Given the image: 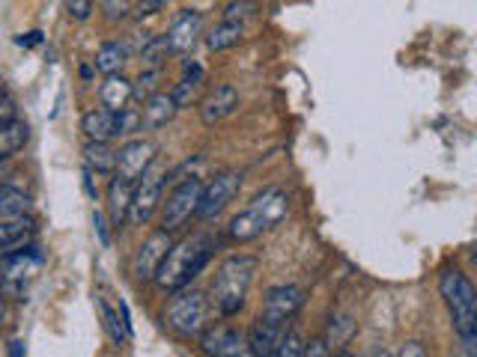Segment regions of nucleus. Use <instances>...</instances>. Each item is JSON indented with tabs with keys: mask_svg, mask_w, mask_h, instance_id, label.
I'll use <instances>...</instances> for the list:
<instances>
[{
	"mask_svg": "<svg viewBox=\"0 0 477 357\" xmlns=\"http://www.w3.org/2000/svg\"><path fill=\"white\" fill-rule=\"evenodd\" d=\"M209 256H212V238L203 235V233L191 235L179 244H170L167 256L161 259V265L156 272V283L167 292L182 289L203 272L206 263H209Z\"/></svg>",
	"mask_w": 477,
	"mask_h": 357,
	"instance_id": "1",
	"label": "nucleus"
},
{
	"mask_svg": "<svg viewBox=\"0 0 477 357\" xmlns=\"http://www.w3.org/2000/svg\"><path fill=\"white\" fill-rule=\"evenodd\" d=\"M254 274H257V259L254 256H230L224 259L215 272L212 280V292H209V301L212 307L221 312V316H236L238 310L245 307V298H248V289L254 283Z\"/></svg>",
	"mask_w": 477,
	"mask_h": 357,
	"instance_id": "2",
	"label": "nucleus"
},
{
	"mask_svg": "<svg viewBox=\"0 0 477 357\" xmlns=\"http://www.w3.org/2000/svg\"><path fill=\"white\" fill-rule=\"evenodd\" d=\"M289 200L280 188H266L245 212H238L230 221V238L236 242H254L257 235H263L266 230H272L280 221L287 218Z\"/></svg>",
	"mask_w": 477,
	"mask_h": 357,
	"instance_id": "3",
	"label": "nucleus"
},
{
	"mask_svg": "<svg viewBox=\"0 0 477 357\" xmlns=\"http://www.w3.org/2000/svg\"><path fill=\"white\" fill-rule=\"evenodd\" d=\"M439 289L453 316V328L460 333V342L474 345L477 342V295H474V286L469 283V277H465L460 268H448L439 280Z\"/></svg>",
	"mask_w": 477,
	"mask_h": 357,
	"instance_id": "4",
	"label": "nucleus"
},
{
	"mask_svg": "<svg viewBox=\"0 0 477 357\" xmlns=\"http://www.w3.org/2000/svg\"><path fill=\"white\" fill-rule=\"evenodd\" d=\"M165 176H167V170L161 167L158 161H153V164L144 170V176L135 179L132 203H128V221L135 226H144L156 214L158 203H161V188H165Z\"/></svg>",
	"mask_w": 477,
	"mask_h": 357,
	"instance_id": "5",
	"label": "nucleus"
},
{
	"mask_svg": "<svg viewBox=\"0 0 477 357\" xmlns=\"http://www.w3.org/2000/svg\"><path fill=\"white\" fill-rule=\"evenodd\" d=\"M206 310H209V304H206L203 292L186 289L167 304L165 319H167L170 328L179 333V337H200L203 324H206Z\"/></svg>",
	"mask_w": 477,
	"mask_h": 357,
	"instance_id": "6",
	"label": "nucleus"
},
{
	"mask_svg": "<svg viewBox=\"0 0 477 357\" xmlns=\"http://www.w3.org/2000/svg\"><path fill=\"white\" fill-rule=\"evenodd\" d=\"M200 191H203V182L200 179L179 182V185L167 193V200L161 203V230H165V233L182 230V226H186L194 218V212H198Z\"/></svg>",
	"mask_w": 477,
	"mask_h": 357,
	"instance_id": "7",
	"label": "nucleus"
},
{
	"mask_svg": "<svg viewBox=\"0 0 477 357\" xmlns=\"http://www.w3.org/2000/svg\"><path fill=\"white\" fill-rule=\"evenodd\" d=\"M238 185H242V173L236 170H227V173H218L212 182H206L203 191H200V203H198V212H194V218L200 221H212L215 214L227 209V203H230L236 193H238Z\"/></svg>",
	"mask_w": 477,
	"mask_h": 357,
	"instance_id": "8",
	"label": "nucleus"
},
{
	"mask_svg": "<svg viewBox=\"0 0 477 357\" xmlns=\"http://www.w3.org/2000/svg\"><path fill=\"white\" fill-rule=\"evenodd\" d=\"M200 349L209 357H251L248 337L233 324H215L200 333Z\"/></svg>",
	"mask_w": 477,
	"mask_h": 357,
	"instance_id": "9",
	"label": "nucleus"
},
{
	"mask_svg": "<svg viewBox=\"0 0 477 357\" xmlns=\"http://www.w3.org/2000/svg\"><path fill=\"white\" fill-rule=\"evenodd\" d=\"M156 161V144L153 140H128L126 146H119L114 176L135 182L144 176V170Z\"/></svg>",
	"mask_w": 477,
	"mask_h": 357,
	"instance_id": "10",
	"label": "nucleus"
},
{
	"mask_svg": "<svg viewBox=\"0 0 477 357\" xmlns=\"http://www.w3.org/2000/svg\"><path fill=\"white\" fill-rule=\"evenodd\" d=\"M42 268V256L36 253V247H27V251H15L4 259V289L21 295L25 286L39 274Z\"/></svg>",
	"mask_w": 477,
	"mask_h": 357,
	"instance_id": "11",
	"label": "nucleus"
},
{
	"mask_svg": "<svg viewBox=\"0 0 477 357\" xmlns=\"http://www.w3.org/2000/svg\"><path fill=\"white\" fill-rule=\"evenodd\" d=\"M170 244H173L170 242V233L158 230V233H153L144 244L137 247V253H135V277L140 280V283H149V280H156V272H158L161 259L167 256Z\"/></svg>",
	"mask_w": 477,
	"mask_h": 357,
	"instance_id": "12",
	"label": "nucleus"
},
{
	"mask_svg": "<svg viewBox=\"0 0 477 357\" xmlns=\"http://www.w3.org/2000/svg\"><path fill=\"white\" fill-rule=\"evenodd\" d=\"M305 304V292L299 286H275L266 292V301H263V312L259 316L269 319V322H280L287 324L296 312Z\"/></svg>",
	"mask_w": 477,
	"mask_h": 357,
	"instance_id": "13",
	"label": "nucleus"
},
{
	"mask_svg": "<svg viewBox=\"0 0 477 357\" xmlns=\"http://www.w3.org/2000/svg\"><path fill=\"white\" fill-rule=\"evenodd\" d=\"M200 30H203V15L194 13V9H182L179 18L167 27V36H161L167 45V54L191 51L194 42H198V36H200Z\"/></svg>",
	"mask_w": 477,
	"mask_h": 357,
	"instance_id": "14",
	"label": "nucleus"
},
{
	"mask_svg": "<svg viewBox=\"0 0 477 357\" xmlns=\"http://www.w3.org/2000/svg\"><path fill=\"white\" fill-rule=\"evenodd\" d=\"M238 107V90L233 84H218L200 99V119L203 125H218Z\"/></svg>",
	"mask_w": 477,
	"mask_h": 357,
	"instance_id": "15",
	"label": "nucleus"
},
{
	"mask_svg": "<svg viewBox=\"0 0 477 357\" xmlns=\"http://www.w3.org/2000/svg\"><path fill=\"white\" fill-rule=\"evenodd\" d=\"M284 331H287V324L269 322V319L259 316L254 322L251 333H248V349H251V357H269L272 354L275 345L280 342V337H284Z\"/></svg>",
	"mask_w": 477,
	"mask_h": 357,
	"instance_id": "16",
	"label": "nucleus"
},
{
	"mask_svg": "<svg viewBox=\"0 0 477 357\" xmlns=\"http://www.w3.org/2000/svg\"><path fill=\"white\" fill-rule=\"evenodd\" d=\"M81 132L86 134V140H93V144H107L111 137H117V114L105 111V107L86 111L81 119Z\"/></svg>",
	"mask_w": 477,
	"mask_h": 357,
	"instance_id": "17",
	"label": "nucleus"
},
{
	"mask_svg": "<svg viewBox=\"0 0 477 357\" xmlns=\"http://www.w3.org/2000/svg\"><path fill=\"white\" fill-rule=\"evenodd\" d=\"M179 107L173 104L170 93H156L153 99H147L144 111H140V123L144 128H165L173 116H177Z\"/></svg>",
	"mask_w": 477,
	"mask_h": 357,
	"instance_id": "18",
	"label": "nucleus"
},
{
	"mask_svg": "<svg viewBox=\"0 0 477 357\" xmlns=\"http://www.w3.org/2000/svg\"><path fill=\"white\" fill-rule=\"evenodd\" d=\"M30 233H34V226H30L27 218L0 221V259H6L9 253H15L18 247H25Z\"/></svg>",
	"mask_w": 477,
	"mask_h": 357,
	"instance_id": "19",
	"label": "nucleus"
},
{
	"mask_svg": "<svg viewBox=\"0 0 477 357\" xmlns=\"http://www.w3.org/2000/svg\"><path fill=\"white\" fill-rule=\"evenodd\" d=\"M132 185L135 182H126L114 176L111 185H107V209H111V221L114 226H123L128 221V203H132Z\"/></svg>",
	"mask_w": 477,
	"mask_h": 357,
	"instance_id": "20",
	"label": "nucleus"
},
{
	"mask_svg": "<svg viewBox=\"0 0 477 357\" xmlns=\"http://www.w3.org/2000/svg\"><path fill=\"white\" fill-rule=\"evenodd\" d=\"M99 99H102L105 111L119 114L128 104V99H132V84H128L123 74H107V81L99 90Z\"/></svg>",
	"mask_w": 477,
	"mask_h": 357,
	"instance_id": "21",
	"label": "nucleus"
},
{
	"mask_svg": "<svg viewBox=\"0 0 477 357\" xmlns=\"http://www.w3.org/2000/svg\"><path fill=\"white\" fill-rule=\"evenodd\" d=\"M27 140H30V128H27V123H21V119H13V123L0 125V158L21 153V149L27 146Z\"/></svg>",
	"mask_w": 477,
	"mask_h": 357,
	"instance_id": "22",
	"label": "nucleus"
},
{
	"mask_svg": "<svg viewBox=\"0 0 477 357\" xmlns=\"http://www.w3.org/2000/svg\"><path fill=\"white\" fill-rule=\"evenodd\" d=\"M27 212H30V197L25 191H18L13 185H0V221L25 218Z\"/></svg>",
	"mask_w": 477,
	"mask_h": 357,
	"instance_id": "23",
	"label": "nucleus"
},
{
	"mask_svg": "<svg viewBox=\"0 0 477 357\" xmlns=\"http://www.w3.org/2000/svg\"><path fill=\"white\" fill-rule=\"evenodd\" d=\"M84 164H86V170H96V173H114L117 153L107 144H93V140H86Z\"/></svg>",
	"mask_w": 477,
	"mask_h": 357,
	"instance_id": "24",
	"label": "nucleus"
},
{
	"mask_svg": "<svg viewBox=\"0 0 477 357\" xmlns=\"http://www.w3.org/2000/svg\"><path fill=\"white\" fill-rule=\"evenodd\" d=\"M242 39H245V25H227V21H221V25L206 36V45L212 51H227V48L238 45Z\"/></svg>",
	"mask_w": 477,
	"mask_h": 357,
	"instance_id": "25",
	"label": "nucleus"
},
{
	"mask_svg": "<svg viewBox=\"0 0 477 357\" xmlns=\"http://www.w3.org/2000/svg\"><path fill=\"white\" fill-rule=\"evenodd\" d=\"M96 69L105 72V74H119L126 63V48L119 45V42H105V45L96 51Z\"/></svg>",
	"mask_w": 477,
	"mask_h": 357,
	"instance_id": "26",
	"label": "nucleus"
},
{
	"mask_svg": "<svg viewBox=\"0 0 477 357\" xmlns=\"http://www.w3.org/2000/svg\"><path fill=\"white\" fill-rule=\"evenodd\" d=\"M352 333H355V322H352V319L334 316V319L329 322V331H325L322 342L329 345V349H338V345H346V342L352 340Z\"/></svg>",
	"mask_w": 477,
	"mask_h": 357,
	"instance_id": "27",
	"label": "nucleus"
},
{
	"mask_svg": "<svg viewBox=\"0 0 477 357\" xmlns=\"http://www.w3.org/2000/svg\"><path fill=\"white\" fill-rule=\"evenodd\" d=\"M259 13V4L257 0H230L224 9V21L227 25H245Z\"/></svg>",
	"mask_w": 477,
	"mask_h": 357,
	"instance_id": "28",
	"label": "nucleus"
},
{
	"mask_svg": "<svg viewBox=\"0 0 477 357\" xmlns=\"http://www.w3.org/2000/svg\"><path fill=\"white\" fill-rule=\"evenodd\" d=\"M158 81H161V69H144L140 72V78L132 84V99H137V102L153 99V95L158 93Z\"/></svg>",
	"mask_w": 477,
	"mask_h": 357,
	"instance_id": "29",
	"label": "nucleus"
},
{
	"mask_svg": "<svg viewBox=\"0 0 477 357\" xmlns=\"http://www.w3.org/2000/svg\"><path fill=\"white\" fill-rule=\"evenodd\" d=\"M200 78H182L177 86H173V93H170V99L177 107H191L194 99H198V93H200Z\"/></svg>",
	"mask_w": 477,
	"mask_h": 357,
	"instance_id": "30",
	"label": "nucleus"
},
{
	"mask_svg": "<svg viewBox=\"0 0 477 357\" xmlns=\"http://www.w3.org/2000/svg\"><path fill=\"white\" fill-rule=\"evenodd\" d=\"M165 57H167L165 39H149V42H144V48H140L144 69H161V66H165Z\"/></svg>",
	"mask_w": 477,
	"mask_h": 357,
	"instance_id": "31",
	"label": "nucleus"
},
{
	"mask_svg": "<svg viewBox=\"0 0 477 357\" xmlns=\"http://www.w3.org/2000/svg\"><path fill=\"white\" fill-rule=\"evenodd\" d=\"M301 349H305V342L296 331H284V337L275 345V352L269 357H301Z\"/></svg>",
	"mask_w": 477,
	"mask_h": 357,
	"instance_id": "32",
	"label": "nucleus"
},
{
	"mask_svg": "<svg viewBox=\"0 0 477 357\" xmlns=\"http://www.w3.org/2000/svg\"><path fill=\"white\" fill-rule=\"evenodd\" d=\"M140 128H144V123H140V111H135V107H123L117 114V134H132Z\"/></svg>",
	"mask_w": 477,
	"mask_h": 357,
	"instance_id": "33",
	"label": "nucleus"
},
{
	"mask_svg": "<svg viewBox=\"0 0 477 357\" xmlns=\"http://www.w3.org/2000/svg\"><path fill=\"white\" fill-rule=\"evenodd\" d=\"M99 310H102V322H105V331H107V337H111V340H114L117 345H119V342H123V340L128 337V333H126L123 328H119V322H117V312H114L111 307H107L102 298H99Z\"/></svg>",
	"mask_w": 477,
	"mask_h": 357,
	"instance_id": "34",
	"label": "nucleus"
},
{
	"mask_svg": "<svg viewBox=\"0 0 477 357\" xmlns=\"http://www.w3.org/2000/svg\"><path fill=\"white\" fill-rule=\"evenodd\" d=\"M102 13L107 21H123L128 13H132V0H102Z\"/></svg>",
	"mask_w": 477,
	"mask_h": 357,
	"instance_id": "35",
	"label": "nucleus"
},
{
	"mask_svg": "<svg viewBox=\"0 0 477 357\" xmlns=\"http://www.w3.org/2000/svg\"><path fill=\"white\" fill-rule=\"evenodd\" d=\"M66 9H69V18L86 21L93 15V0H66Z\"/></svg>",
	"mask_w": 477,
	"mask_h": 357,
	"instance_id": "36",
	"label": "nucleus"
},
{
	"mask_svg": "<svg viewBox=\"0 0 477 357\" xmlns=\"http://www.w3.org/2000/svg\"><path fill=\"white\" fill-rule=\"evenodd\" d=\"M13 119H18V107H15V102H13V95L0 90V125L13 123Z\"/></svg>",
	"mask_w": 477,
	"mask_h": 357,
	"instance_id": "37",
	"label": "nucleus"
},
{
	"mask_svg": "<svg viewBox=\"0 0 477 357\" xmlns=\"http://www.w3.org/2000/svg\"><path fill=\"white\" fill-rule=\"evenodd\" d=\"M158 9H165V0H140L137 6H132V13L137 18H149V15H156Z\"/></svg>",
	"mask_w": 477,
	"mask_h": 357,
	"instance_id": "38",
	"label": "nucleus"
},
{
	"mask_svg": "<svg viewBox=\"0 0 477 357\" xmlns=\"http://www.w3.org/2000/svg\"><path fill=\"white\" fill-rule=\"evenodd\" d=\"M301 357H331V349L322 340H313L301 349Z\"/></svg>",
	"mask_w": 477,
	"mask_h": 357,
	"instance_id": "39",
	"label": "nucleus"
},
{
	"mask_svg": "<svg viewBox=\"0 0 477 357\" xmlns=\"http://www.w3.org/2000/svg\"><path fill=\"white\" fill-rule=\"evenodd\" d=\"M397 357H427V349H424V342L409 340V342L400 345V354Z\"/></svg>",
	"mask_w": 477,
	"mask_h": 357,
	"instance_id": "40",
	"label": "nucleus"
},
{
	"mask_svg": "<svg viewBox=\"0 0 477 357\" xmlns=\"http://www.w3.org/2000/svg\"><path fill=\"white\" fill-rule=\"evenodd\" d=\"M453 357H477V352H474V345H462L460 342V349H457V354Z\"/></svg>",
	"mask_w": 477,
	"mask_h": 357,
	"instance_id": "41",
	"label": "nucleus"
},
{
	"mask_svg": "<svg viewBox=\"0 0 477 357\" xmlns=\"http://www.w3.org/2000/svg\"><path fill=\"white\" fill-rule=\"evenodd\" d=\"M39 39H42V34H27V36L18 39V45H36Z\"/></svg>",
	"mask_w": 477,
	"mask_h": 357,
	"instance_id": "42",
	"label": "nucleus"
},
{
	"mask_svg": "<svg viewBox=\"0 0 477 357\" xmlns=\"http://www.w3.org/2000/svg\"><path fill=\"white\" fill-rule=\"evenodd\" d=\"M13 357H21V342H13Z\"/></svg>",
	"mask_w": 477,
	"mask_h": 357,
	"instance_id": "43",
	"label": "nucleus"
},
{
	"mask_svg": "<svg viewBox=\"0 0 477 357\" xmlns=\"http://www.w3.org/2000/svg\"><path fill=\"white\" fill-rule=\"evenodd\" d=\"M367 357H391V354H388V352H370Z\"/></svg>",
	"mask_w": 477,
	"mask_h": 357,
	"instance_id": "44",
	"label": "nucleus"
},
{
	"mask_svg": "<svg viewBox=\"0 0 477 357\" xmlns=\"http://www.w3.org/2000/svg\"><path fill=\"white\" fill-rule=\"evenodd\" d=\"M334 357H355V354H350V352H340V354H334Z\"/></svg>",
	"mask_w": 477,
	"mask_h": 357,
	"instance_id": "45",
	"label": "nucleus"
},
{
	"mask_svg": "<svg viewBox=\"0 0 477 357\" xmlns=\"http://www.w3.org/2000/svg\"><path fill=\"white\" fill-rule=\"evenodd\" d=\"M4 312H6V307H4V301H0V319H4Z\"/></svg>",
	"mask_w": 477,
	"mask_h": 357,
	"instance_id": "46",
	"label": "nucleus"
}]
</instances>
